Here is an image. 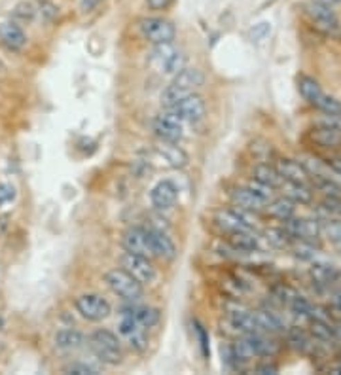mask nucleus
Here are the masks:
<instances>
[{
    "mask_svg": "<svg viewBox=\"0 0 341 375\" xmlns=\"http://www.w3.org/2000/svg\"><path fill=\"white\" fill-rule=\"evenodd\" d=\"M89 347L103 364L118 366L123 360L121 339L110 330H95L89 338Z\"/></svg>",
    "mask_w": 341,
    "mask_h": 375,
    "instance_id": "1",
    "label": "nucleus"
},
{
    "mask_svg": "<svg viewBox=\"0 0 341 375\" xmlns=\"http://www.w3.org/2000/svg\"><path fill=\"white\" fill-rule=\"evenodd\" d=\"M105 282L116 296H120L125 302H137L144 294L141 282L137 281L133 275L128 273L123 267H116V269L107 271L105 273Z\"/></svg>",
    "mask_w": 341,
    "mask_h": 375,
    "instance_id": "2",
    "label": "nucleus"
},
{
    "mask_svg": "<svg viewBox=\"0 0 341 375\" xmlns=\"http://www.w3.org/2000/svg\"><path fill=\"white\" fill-rule=\"evenodd\" d=\"M150 65L164 76H175L184 68V57L182 53L169 44H156L150 53Z\"/></svg>",
    "mask_w": 341,
    "mask_h": 375,
    "instance_id": "3",
    "label": "nucleus"
},
{
    "mask_svg": "<svg viewBox=\"0 0 341 375\" xmlns=\"http://www.w3.org/2000/svg\"><path fill=\"white\" fill-rule=\"evenodd\" d=\"M139 33L141 37L150 44H169L177 37V27L173 25V21L165 19V17H156V15H150V17H142L139 21Z\"/></svg>",
    "mask_w": 341,
    "mask_h": 375,
    "instance_id": "4",
    "label": "nucleus"
},
{
    "mask_svg": "<svg viewBox=\"0 0 341 375\" xmlns=\"http://www.w3.org/2000/svg\"><path fill=\"white\" fill-rule=\"evenodd\" d=\"M74 307H76L80 315H82L85 320H89V322L105 320V318L112 313L110 303L103 296H99V294H82V296L76 298Z\"/></svg>",
    "mask_w": 341,
    "mask_h": 375,
    "instance_id": "5",
    "label": "nucleus"
},
{
    "mask_svg": "<svg viewBox=\"0 0 341 375\" xmlns=\"http://www.w3.org/2000/svg\"><path fill=\"white\" fill-rule=\"evenodd\" d=\"M306 14L309 17V21L313 23L315 29H319L320 33L332 35L340 29V19L330 6H324L317 0H313L309 4H306Z\"/></svg>",
    "mask_w": 341,
    "mask_h": 375,
    "instance_id": "6",
    "label": "nucleus"
},
{
    "mask_svg": "<svg viewBox=\"0 0 341 375\" xmlns=\"http://www.w3.org/2000/svg\"><path fill=\"white\" fill-rule=\"evenodd\" d=\"M121 267L135 277L137 281L141 284H150V282L156 281V267L152 266V262L146 256H139V254L123 253L120 258Z\"/></svg>",
    "mask_w": 341,
    "mask_h": 375,
    "instance_id": "7",
    "label": "nucleus"
},
{
    "mask_svg": "<svg viewBox=\"0 0 341 375\" xmlns=\"http://www.w3.org/2000/svg\"><path fill=\"white\" fill-rule=\"evenodd\" d=\"M152 131H154V135L159 140H165V143H178L182 138V135H184L182 122L178 120L177 116L170 114L169 110L157 114L152 120Z\"/></svg>",
    "mask_w": 341,
    "mask_h": 375,
    "instance_id": "8",
    "label": "nucleus"
},
{
    "mask_svg": "<svg viewBox=\"0 0 341 375\" xmlns=\"http://www.w3.org/2000/svg\"><path fill=\"white\" fill-rule=\"evenodd\" d=\"M118 333L123 343H128L129 349H133L137 353H144L148 347V336H146V328H142L137 320L131 317H121L120 326H118Z\"/></svg>",
    "mask_w": 341,
    "mask_h": 375,
    "instance_id": "9",
    "label": "nucleus"
},
{
    "mask_svg": "<svg viewBox=\"0 0 341 375\" xmlns=\"http://www.w3.org/2000/svg\"><path fill=\"white\" fill-rule=\"evenodd\" d=\"M169 110L170 114L177 116L180 122H188V123H198L205 118L207 107L205 101L195 93H190L188 97H184L182 101L177 102L175 107H170Z\"/></svg>",
    "mask_w": 341,
    "mask_h": 375,
    "instance_id": "10",
    "label": "nucleus"
},
{
    "mask_svg": "<svg viewBox=\"0 0 341 375\" xmlns=\"http://www.w3.org/2000/svg\"><path fill=\"white\" fill-rule=\"evenodd\" d=\"M121 246L125 253L139 254V256H146V258H152V246H150V237L148 230L144 228H129V230L123 231L121 235Z\"/></svg>",
    "mask_w": 341,
    "mask_h": 375,
    "instance_id": "11",
    "label": "nucleus"
},
{
    "mask_svg": "<svg viewBox=\"0 0 341 375\" xmlns=\"http://www.w3.org/2000/svg\"><path fill=\"white\" fill-rule=\"evenodd\" d=\"M216 224L220 226L222 230H226L227 233L231 231H252L254 224L250 222L247 217V210H241L234 207V209H222L216 212Z\"/></svg>",
    "mask_w": 341,
    "mask_h": 375,
    "instance_id": "12",
    "label": "nucleus"
},
{
    "mask_svg": "<svg viewBox=\"0 0 341 375\" xmlns=\"http://www.w3.org/2000/svg\"><path fill=\"white\" fill-rule=\"evenodd\" d=\"M284 231L290 235V237L304 239V241H313L315 237H319L320 224L317 220H309V218H294L284 222Z\"/></svg>",
    "mask_w": 341,
    "mask_h": 375,
    "instance_id": "13",
    "label": "nucleus"
},
{
    "mask_svg": "<svg viewBox=\"0 0 341 375\" xmlns=\"http://www.w3.org/2000/svg\"><path fill=\"white\" fill-rule=\"evenodd\" d=\"M178 199V188L175 186V182L170 181H159L156 186L152 188L150 192V201L156 207L157 210L170 209Z\"/></svg>",
    "mask_w": 341,
    "mask_h": 375,
    "instance_id": "14",
    "label": "nucleus"
},
{
    "mask_svg": "<svg viewBox=\"0 0 341 375\" xmlns=\"http://www.w3.org/2000/svg\"><path fill=\"white\" fill-rule=\"evenodd\" d=\"M150 246H152V254L161 258V260L173 262L177 258V245L170 241V237L161 230H150L148 228Z\"/></svg>",
    "mask_w": 341,
    "mask_h": 375,
    "instance_id": "15",
    "label": "nucleus"
},
{
    "mask_svg": "<svg viewBox=\"0 0 341 375\" xmlns=\"http://www.w3.org/2000/svg\"><path fill=\"white\" fill-rule=\"evenodd\" d=\"M0 42L6 46L8 50L21 51L27 44V35L17 21L0 23Z\"/></svg>",
    "mask_w": 341,
    "mask_h": 375,
    "instance_id": "16",
    "label": "nucleus"
},
{
    "mask_svg": "<svg viewBox=\"0 0 341 375\" xmlns=\"http://www.w3.org/2000/svg\"><path fill=\"white\" fill-rule=\"evenodd\" d=\"M154 150L159 158L164 159L165 163L173 169H182V167L188 165V154H186L178 143H165V140H159Z\"/></svg>",
    "mask_w": 341,
    "mask_h": 375,
    "instance_id": "17",
    "label": "nucleus"
},
{
    "mask_svg": "<svg viewBox=\"0 0 341 375\" xmlns=\"http://www.w3.org/2000/svg\"><path fill=\"white\" fill-rule=\"evenodd\" d=\"M229 197H231L234 207H237V209L241 210H247V212H260V210H263L268 207L260 197H256V195L252 194V190H250L249 186L234 188Z\"/></svg>",
    "mask_w": 341,
    "mask_h": 375,
    "instance_id": "18",
    "label": "nucleus"
},
{
    "mask_svg": "<svg viewBox=\"0 0 341 375\" xmlns=\"http://www.w3.org/2000/svg\"><path fill=\"white\" fill-rule=\"evenodd\" d=\"M121 317H131L137 320L142 328H152L159 322L161 313L156 307H146V305H131V307H123L121 309Z\"/></svg>",
    "mask_w": 341,
    "mask_h": 375,
    "instance_id": "19",
    "label": "nucleus"
},
{
    "mask_svg": "<svg viewBox=\"0 0 341 375\" xmlns=\"http://www.w3.org/2000/svg\"><path fill=\"white\" fill-rule=\"evenodd\" d=\"M277 171L281 173L286 182H304L307 184L309 182V173L306 171V167L301 165L299 161L290 158H283L277 161Z\"/></svg>",
    "mask_w": 341,
    "mask_h": 375,
    "instance_id": "20",
    "label": "nucleus"
},
{
    "mask_svg": "<svg viewBox=\"0 0 341 375\" xmlns=\"http://www.w3.org/2000/svg\"><path fill=\"white\" fill-rule=\"evenodd\" d=\"M203 82H205V76L199 68H186L184 66L180 73L173 76V84L188 91V93H193L198 87L203 86Z\"/></svg>",
    "mask_w": 341,
    "mask_h": 375,
    "instance_id": "21",
    "label": "nucleus"
},
{
    "mask_svg": "<svg viewBox=\"0 0 341 375\" xmlns=\"http://www.w3.org/2000/svg\"><path fill=\"white\" fill-rule=\"evenodd\" d=\"M252 179H254L256 182L263 184V186L273 188V190L283 186L284 182L281 173L277 171V167L270 165V163H258V165L252 169Z\"/></svg>",
    "mask_w": 341,
    "mask_h": 375,
    "instance_id": "22",
    "label": "nucleus"
},
{
    "mask_svg": "<svg viewBox=\"0 0 341 375\" xmlns=\"http://www.w3.org/2000/svg\"><path fill=\"white\" fill-rule=\"evenodd\" d=\"M53 341H55L57 349H61V351H76V349L84 345L85 338L84 333L78 332V330L64 328V330H59L53 336Z\"/></svg>",
    "mask_w": 341,
    "mask_h": 375,
    "instance_id": "23",
    "label": "nucleus"
},
{
    "mask_svg": "<svg viewBox=\"0 0 341 375\" xmlns=\"http://www.w3.org/2000/svg\"><path fill=\"white\" fill-rule=\"evenodd\" d=\"M284 197H288L290 201L299 203V205H309L313 201V190L304 182H283Z\"/></svg>",
    "mask_w": 341,
    "mask_h": 375,
    "instance_id": "24",
    "label": "nucleus"
},
{
    "mask_svg": "<svg viewBox=\"0 0 341 375\" xmlns=\"http://www.w3.org/2000/svg\"><path fill=\"white\" fill-rule=\"evenodd\" d=\"M227 243L237 253H254L258 248V239L252 231H231Z\"/></svg>",
    "mask_w": 341,
    "mask_h": 375,
    "instance_id": "25",
    "label": "nucleus"
},
{
    "mask_svg": "<svg viewBox=\"0 0 341 375\" xmlns=\"http://www.w3.org/2000/svg\"><path fill=\"white\" fill-rule=\"evenodd\" d=\"M268 212H270L273 218L281 220V222H286V220H290V218L294 217V212H296V203L290 201L288 197L271 199V201L268 203Z\"/></svg>",
    "mask_w": 341,
    "mask_h": 375,
    "instance_id": "26",
    "label": "nucleus"
},
{
    "mask_svg": "<svg viewBox=\"0 0 341 375\" xmlns=\"http://www.w3.org/2000/svg\"><path fill=\"white\" fill-rule=\"evenodd\" d=\"M229 322H231L235 330H239L243 333L260 332L254 315L247 313V311H234V313H229Z\"/></svg>",
    "mask_w": 341,
    "mask_h": 375,
    "instance_id": "27",
    "label": "nucleus"
},
{
    "mask_svg": "<svg viewBox=\"0 0 341 375\" xmlns=\"http://www.w3.org/2000/svg\"><path fill=\"white\" fill-rule=\"evenodd\" d=\"M298 89L299 95L306 99L311 107H317V102L320 101V97H322V89H320L319 82L315 78H309V76H301L298 80Z\"/></svg>",
    "mask_w": 341,
    "mask_h": 375,
    "instance_id": "28",
    "label": "nucleus"
},
{
    "mask_svg": "<svg viewBox=\"0 0 341 375\" xmlns=\"http://www.w3.org/2000/svg\"><path fill=\"white\" fill-rule=\"evenodd\" d=\"M311 138L322 148H334L341 143V133L340 131L328 129V127H322V125H317L315 129L311 131Z\"/></svg>",
    "mask_w": 341,
    "mask_h": 375,
    "instance_id": "29",
    "label": "nucleus"
},
{
    "mask_svg": "<svg viewBox=\"0 0 341 375\" xmlns=\"http://www.w3.org/2000/svg\"><path fill=\"white\" fill-rule=\"evenodd\" d=\"M38 14V10H36L35 2H30V0H21V2H17L14 8H12V19L14 21L19 23H30Z\"/></svg>",
    "mask_w": 341,
    "mask_h": 375,
    "instance_id": "30",
    "label": "nucleus"
},
{
    "mask_svg": "<svg viewBox=\"0 0 341 375\" xmlns=\"http://www.w3.org/2000/svg\"><path fill=\"white\" fill-rule=\"evenodd\" d=\"M256 318V322H258V328L260 330H265V332H279L283 324H281V320L275 313H271V311H254L252 313Z\"/></svg>",
    "mask_w": 341,
    "mask_h": 375,
    "instance_id": "31",
    "label": "nucleus"
},
{
    "mask_svg": "<svg viewBox=\"0 0 341 375\" xmlns=\"http://www.w3.org/2000/svg\"><path fill=\"white\" fill-rule=\"evenodd\" d=\"M311 336L317 341L328 343V341L334 339V326L324 318H311Z\"/></svg>",
    "mask_w": 341,
    "mask_h": 375,
    "instance_id": "32",
    "label": "nucleus"
},
{
    "mask_svg": "<svg viewBox=\"0 0 341 375\" xmlns=\"http://www.w3.org/2000/svg\"><path fill=\"white\" fill-rule=\"evenodd\" d=\"M311 279L317 284H330L335 279V269L328 264H315L311 267Z\"/></svg>",
    "mask_w": 341,
    "mask_h": 375,
    "instance_id": "33",
    "label": "nucleus"
},
{
    "mask_svg": "<svg viewBox=\"0 0 341 375\" xmlns=\"http://www.w3.org/2000/svg\"><path fill=\"white\" fill-rule=\"evenodd\" d=\"M188 91L184 89H180L175 84H170L164 89V93H161V104H164V109H170V107H175L177 102H180L184 97H188Z\"/></svg>",
    "mask_w": 341,
    "mask_h": 375,
    "instance_id": "34",
    "label": "nucleus"
},
{
    "mask_svg": "<svg viewBox=\"0 0 341 375\" xmlns=\"http://www.w3.org/2000/svg\"><path fill=\"white\" fill-rule=\"evenodd\" d=\"M290 305V311L296 315V317H311L313 305L311 302L304 296H292V300L288 302Z\"/></svg>",
    "mask_w": 341,
    "mask_h": 375,
    "instance_id": "35",
    "label": "nucleus"
},
{
    "mask_svg": "<svg viewBox=\"0 0 341 375\" xmlns=\"http://www.w3.org/2000/svg\"><path fill=\"white\" fill-rule=\"evenodd\" d=\"M315 109H319L322 114L335 116V114H341V102L338 101V99H334V97H330V95H322Z\"/></svg>",
    "mask_w": 341,
    "mask_h": 375,
    "instance_id": "36",
    "label": "nucleus"
},
{
    "mask_svg": "<svg viewBox=\"0 0 341 375\" xmlns=\"http://www.w3.org/2000/svg\"><path fill=\"white\" fill-rule=\"evenodd\" d=\"M265 239H268V243L273 246H279V248H283V246L288 245V239L290 235L283 230H275V228H271V230L265 231Z\"/></svg>",
    "mask_w": 341,
    "mask_h": 375,
    "instance_id": "37",
    "label": "nucleus"
},
{
    "mask_svg": "<svg viewBox=\"0 0 341 375\" xmlns=\"http://www.w3.org/2000/svg\"><path fill=\"white\" fill-rule=\"evenodd\" d=\"M288 343H290L296 351H301V353H306L307 349H309V338H307L306 333L301 332V330H292L288 333Z\"/></svg>",
    "mask_w": 341,
    "mask_h": 375,
    "instance_id": "38",
    "label": "nucleus"
},
{
    "mask_svg": "<svg viewBox=\"0 0 341 375\" xmlns=\"http://www.w3.org/2000/svg\"><path fill=\"white\" fill-rule=\"evenodd\" d=\"M249 188L252 190V194H254L256 197H260L265 205L273 199V188L263 186V184H260V182H256V181L250 182Z\"/></svg>",
    "mask_w": 341,
    "mask_h": 375,
    "instance_id": "39",
    "label": "nucleus"
},
{
    "mask_svg": "<svg viewBox=\"0 0 341 375\" xmlns=\"http://www.w3.org/2000/svg\"><path fill=\"white\" fill-rule=\"evenodd\" d=\"M294 254L301 258V260H311L315 258V246H313L311 241H304L299 239V243L294 246Z\"/></svg>",
    "mask_w": 341,
    "mask_h": 375,
    "instance_id": "40",
    "label": "nucleus"
},
{
    "mask_svg": "<svg viewBox=\"0 0 341 375\" xmlns=\"http://www.w3.org/2000/svg\"><path fill=\"white\" fill-rule=\"evenodd\" d=\"M320 207L326 210L330 217H341V197H335V195H326Z\"/></svg>",
    "mask_w": 341,
    "mask_h": 375,
    "instance_id": "41",
    "label": "nucleus"
},
{
    "mask_svg": "<svg viewBox=\"0 0 341 375\" xmlns=\"http://www.w3.org/2000/svg\"><path fill=\"white\" fill-rule=\"evenodd\" d=\"M15 197H17L15 186L8 184V182H2V184H0V207H6L10 203H14Z\"/></svg>",
    "mask_w": 341,
    "mask_h": 375,
    "instance_id": "42",
    "label": "nucleus"
},
{
    "mask_svg": "<svg viewBox=\"0 0 341 375\" xmlns=\"http://www.w3.org/2000/svg\"><path fill=\"white\" fill-rule=\"evenodd\" d=\"M36 10H38V14H40V17H42L44 21H51V19H55L57 17V6L55 4H51L50 0H40Z\"/></svg>",
    "mask_w": 341,
    "mask_h": 375,
    "instance_id": "43",
    "label": "nucleus"
},
{
    "mask_svg": "<svg viewBox=\"0 0 341 375\" xmlns=\"http://www.w3.org/2000/svg\"><path fill=\"white\" fill-rule=\"evenodd\" d=\"M63 372L64 374H74V375H95L97 374V369L91 368V366H87V364H71V366H67Z\"/></svg>",
    "mask_w": 341,
    "mask_h": 375,
    "instance_id": "44",
    "label": "nucleus"
},
{
    "mask_svg": "<svg viewBox=\"0 0 341 375\" xmlns=\"http://www.w3.org/2000/svg\"><path fill=\"white\" fill-rule=\"evenodd\" d=\"M195 332H198L201 353H203V356H209V336H207V332L203 330V326L198 324V322H195Z\"/></svg>",
    "mask_w": 341,
    "mask_h": 375,
    "instance_id": "45",
    "label": "nucleus"
},
{
    "mask_svg": "<svg viewBox=\"0 0 341 375\" xmlns=\"http://www.w3.org/2000/svg\"><path fill=\"white\" fill-rule=\"evenodd\" d=\"M279 368L273 364V362H263V364H258L256 366V374H260V375H273V374H277Z\"/></svg>",
    "mask_w": 341,
    "mask_h": 375,
    "instance_id": "46",
    "label": "nucleus"
},
{
    "mask_svg": "<svg viewBox=\"0 0 341 375\" xmlns=\"http://www.w3.org/2000/svg\"><path fill=\"white\" fill-rule=\"evenodd\" d=\"M173 2H175V0H146V4H148L150 10H156V12L167 10Z\"/></svg>",
    "mask_w": 341,
    "mask_h": 375,
    "instance_id": "47",
    "label": "nucleus"
},
{
    "mask_svg": "<svg viewBox=\"0 0 341 375\" xmlns=\"http://www.w3.org/2000/svg\"><path fill=\"white\" fill-rule=\"evenodd\" d=\"M326 167L341 181V159H338V158L330 159V161L326 163Z\"/></svg>",
    "mask_w": 341,
    "mask_h": 375,
    "instance_id": "48",
    "label": "nucleus"
},
{
    "mask_svg": "<svg viewBox=\"0 0 341 375\" xmlns=\"http://www.w3.org/2000/svg\"><path fill=\"white\" fill-rule=\"evenodd\" d=\"M99 2L100 0H80V8H82V12H89V10H93Z\"/></svg>",
    "mask_w": 341,
    "mask_h": 375,
    "instance_id": "49",
    "label": "nucleus"
},
{
    "mask_svg": "<svg viewBox=\"0 0 341 375\" xmlns=\"http://www.w3.org/2000/svg\"><path fill=\"white\" fill-rule=\"evenodd\" d=\"M317 2H320V4H324V6H330L334 8L335 4H340L341 0H317Z\"/></svg>",
    "mask_w": 341,
    "mask_h": 375,
    "instance_id": "50",
    "label": "nucleus"
},
{
    "mask_svg": "<svg viewBox=\"0 0 341 375\" xmlns=\"http://www.w3.org/2000/svg\"><path fill=\"white\" fill-rule=\"evenodd\" d=\"M334 339H338V341H341V324H338L334 328Z\"/></svg>",
    "mask_w": 341,
    "mask_h": 375,
    "instance_id": "51",
    "label": "nucleus"
},
{
    "mask_svg": "<svg viewBox=\"0 0 341 375\" xmlns=\"http://www.w3.org/2000/svg\"><path fill=\"white\" fill-rule=\"evenodd\" d=\"M334 305H335V309L341 313V294H338V296L334 298Z\"/></svg>",
    "mask_w": 341,
    "mask_h": 375,
    "instance_id": "52",
    "label": "nucleus"
},
{
    "mask_svg": "<svg viewBox=\"0 0 341 375\" xmlns=\"http://www.w3.org/2000/svg\"><path fill=\"white\" fill-rule=\"evenodd\" d=\"M334 245H335V248H338V250H340V253H341V237H340V239H335Z\"/></svg>",
    "mask_w": 341,
    "mask_h": 375,
    "instance_id": "53",
    "label": "nucleus"
},
{
    "mask_svg": "<svg viewBox=\"0 0 341 375\" xmlns=\"http://www.w3.org/2000/svg\"><path fill=\"white\" fill-rule=\"evenodd\" d=\"M4 73H6V66H4V63L0 61V76H2Z\"/></svg>",
    "mask_w": 341,
    "mask_h": 375,
    "instance_id": "54",
    "label": "nucleus"
},
{
    "mask_svg": "<svg viewBox=\"0 0 341 375\" xmlns=\"http://www.w3.org/2000/svg\"><path fill=\"white\" fill-rule=\"evenodd\" d=\"M2 328H4V317L0 315V330H2Z\"/></svg>",
    "mask_w": 341,
    "mask_h": 375,
    "instance_id": "55",
    "label": "nucleus"
}]
</instances>
